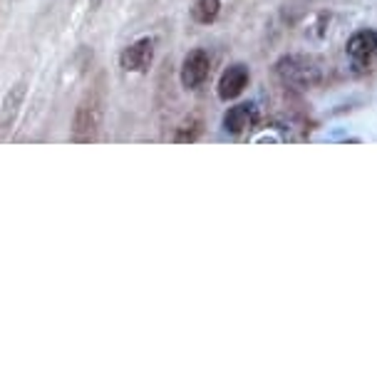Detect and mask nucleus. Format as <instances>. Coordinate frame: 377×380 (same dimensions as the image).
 Returning <instances> with one entry per match:
<instances>
[{
    "label": "nucleus",
    "instance_id": "obj_1",
    "mask_svg": "<svg viewBox=\"0 0 377 380\" xmlns=\"http://www.w3.org/2000/svg\"><path fill=\"white\" fill-rule=\"evenodd\" d=\"M102 117H105V102L100 92H87L82 100L77 102L75 114H72V130L70 139L77 144L94 142L100 135Z\"/></svg>",
    "mask_w": 377,
    "mask_h": 380
},
{
    "label": "nucleus",
    "instance_id": "obj_2",
    "mask_svg": "<svg viewBox=\"0 0 377 380\" xmlns=\"http://www.w3.org/2000/svg\"><path fill=\"white\" fill-rule=\"evenodd\" d=\"M276 75L281 78L283 85L290 87H315L323 80V70H320L318 60L308 58V55H283L276 62Z\"/></svg>",
    "mask_w": 377,
    "mask_h": 380
},
{
    "label": "nucleus",
    "instance_id": "obj_3",
    "mask_svg": "<svg viewBox=\"0 0 377 380\" xmlns=\"http://www.w3.org/2000/svg\"><path fill=\"white\" fill-rule=\"evenodd\" d=\"M209 75H211V58H209V53L201 48L191 50V53L184 58L182 72H179L182 85L186 89H199L201 85L209 80Z\"/></svg>",
    "mask_w": 377,
    "mask_h": 380
},
{
    "label": "nucleus",
    "instance_id": "obj_4",
    "mask_svg": "<svg viewBox=\"0 0 377 380\" xmlns=\"http://www.w3.org/2000/svg\"><path fill=\"white\" fill-rule=\"evenodd\" d=\"M25 95H28V80H18V83L3 95V100H0V137L12 130L20 110H23Z\"/></svg>",
    "mask_w": 377,
    "mask_h": 380
},
{
    "label": "nucleus",
    "instance_id": "obj_5",
    "mask_svg": "<svg viewBox=\"0 0 377 380\" xmlns=\"http://www.w3.org/2000/svg\"><path fill=\"white\" fill-rule=\"evenodd\" d=\"M119 62L127 72H147L154 62V40L152 37H139L132 45L122 50L119 55Z\"/></svg>",
    "mask_w": 377,
    "mask_h": 380
},
{
    "label": "nucleus",
    "instance_id": "obj_6",
    "mask_svg": "<svg viewBox=\"0 0 377 380\" xmlns=\"http://www.w3.org/2000/svg\"><path fill=\"white\" fill-rule=\"evenodd\" d=\"M248 80H251V75H248V67L241 65V62H236V65L226 67L224 75L218 78V97H221L224 102L236 100V97H238L243 89H246Z\"/></svg>",
    "mask_w": 377,
    "mask_h": 380
},
{
    "label": "nucleus",
    "instance_id": "obj_7",
    "mask_svg": "<svg viewBox=\"0 0 377 380\" xmlns=\"http://www.w3.org/2000/svg\"><path fill=\"white\" fill-rule=\"evenodd\" d=\"M256 119H258L256 105H248V102L234 105V107H229L224 114V130L229 132V135L238 137V135H243V132L251 130V127L256 125Z\"/></svg>",
    "mask_w": 377,
    "mask_h": 380
},
{
    "label": "nucleus",
    "instance_id": "obj_8",
    "mask_svg": "<svg viewBox=\"0 0 377 380\" xmlns=\"http://www.w3.org/2000/svg\"><path fill=\"white\" fill-rule=\"evenodd\" d=\"M345 53L362 65V62H370L377 55V33L375 30H358L355 35H350L348 45H345Z\"/></svg>",
    "mask_w": 377,
    "mask_h": 380
},
{
    "label": "nucleus",
    "instance_id": "obj_9",
    "mask_svg": "<svg viewBox=\"0 0 377 380\" xmlns=\"http://www.w3.org/2000/svg\"><path fill=\"white\" fill-rule=\"evenodd\" d=\"M221 12V0H191V18L201 25H211Z\"/></svg>",
    "mask_w": 377,
    "mask_h": 380
},
{
    "label": "nucleus",
    "instance_id": "obj_10",
    "mask_svg": "<svg viewBox=\"0 0 377 380\" xmlns=\"http://www.w3.org/2000/svg\"><path fill=\"white\" fill-rule=\"evenodd\" d=\"M201 127H199V119H191V122H186V125L182 127V130L177 132V137H174V142H196V137H199Z\"/></svg>",
    "mask_w": 377,
    "mask_h": 380
},
{
    "label": "nucleus",
    "instance_id": "obj_11",
    "mask_svg": "<svg viewBox=\"0 0 377 380\" xmlns=\"http://www.w3.org/2000/svg\"><path fill=\"white\" fill-rule=\"evenodd\" d=\"M100 6H102V0H89V15H92V12L97 10Z\"/></svg>",
    "mask_w": 377,
    "mask_h": 380
}]
</instances>
